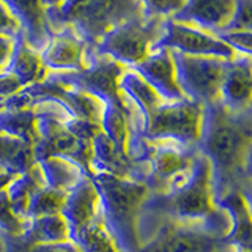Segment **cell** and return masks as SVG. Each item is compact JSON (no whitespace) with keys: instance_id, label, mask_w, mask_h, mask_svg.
I'll return each instance as SVG.
<instances>
[{"instance_id":"obj_1","label":"cell","mask_w":252,"mask_h":252,"mask_svg":"<svg viewBox=\"0 0 252 252\" xmlns=\"http://www.w3.org/2000/svg\"><path fill=\"white\" fill-rule=\"evenodd\" d=\"M252 145V109L228 112L220 102L205 107L199 152L211 167L216 202L244 180L243 165Z\"/></svg>"},{"instance_id":"obj_2","label":"cell","mask_w":252,"mask_h":252,"mask_svg":"<svg viewBox=\"0 0 252 252\" xmlns=\"http://www.w3.org/2000/svg\"><path fill=\"white\" fill-rule=\"evenodd\" d=\"M140 213L181 224H208L227 233L230 227L227 213L216 202L211 167L202 153L197 156L191 178L183 186L167 194L150 192Z\"/></svg>"},{"instance_id":"obj_3","label":"cell","mask_w":252,"mask_h":252,"mask_svg":"<svg viewBox=\"0 0 252 252\" xmlns=\"http://www.w3.org/2000/svg\"><path fill=\"white\" fill-rule=\"evenodd\" d=\"M90 180L98 191L102 219L118 252H137V220L142 205L150 195L148 186L144 181L101 172H94Z\"/></svg>"},{"instance_id":"obj_4","label":"cell","mask_w":252,"mask_h":252,"mask_svg":"<svg viewBox=\"0 0 252 252\" xmlns=\"http://www.w3.org/2000/svg\"><path fill=\"white\" fill-rule=\"evenodd\" d=\"M144 16L147 14L139 0H63L57 8L46 10L52 33L71 27L92 51L112 29Z\"/></svg>"},{"instance_id":"obj_5","label":"cell","mask_w":252,"mask_h":252,"mask_svg":"<svg viewBox=\"0 0 252 252\" xmlns=\"http://www.w3.org/2000/svg\"><path fill=\"white\" fill-rule=\"evenodd\" d=\"M137 252H235L227 232L208 224H181L139 215Z\"/></svg>"},{"instance_id":"obj_6","label":"cell","mask_w":252,"mask_h":252,"mask_svg":"<svg viewBox=\"0 0 252 252\" xmlns=\"http://www.w3.org/2000/svg\"><path fill=\"white\" fill-rule=\"evenodd\" d=\"M199 153V147L144 139L142 162L147 165L145 185L150 192L167 194L183 186L192 175Z\"/></svg>"},{"instance_id":"obj_7","label":"cell","mask_w":252,"mask_h":252,"mask_svg":"<svg viewBox=\"0 0 252 252\" xmlns=\"http://www.w3.org/2000/svg\"><path fill=\"white\" fill-rule=\"evenodd\" d=\"M164 22L165 19L155 16L129 19L104 35L92 52L112 59L125 68H132L153 51L162 36Z\"/></svg>"},{"instance_id":"obj_8","label":"cell","mask_w":252,"mask_h":252,"mask_svg":"<svg viewBox=\"0 0 252 252\" xmlns=\"http://www.w3.org/2000/svg\"><path fill=\"white\" fill-rule=\"evenodd\" d=\"M203 112L205 106L188 98L173 102L164 101L142 125V139L197 147L202 134Z\"/></svg>"},{"instance_id":"obj_9","label":"cell","mask_w":252,"mask_h":252,"mask_svg":"<svg viewBox=\"0 0 252 252\" xmlns=\"http://www.w3.org/2000/svg\"><path fill=\"white\" fill-rule=\"evenodd\" d=\"M177 81L183 94L202 106L219 102L220 82H222L227 60L216 57H195L173 52Z\"/></svg>"},{"instance_id":"obj_10","label":"cell","mask_w":252,"mask_h":252,"mask_svg":"<svg viewBox=\"0 0 252 252\" xmlns=\"http://www.w3.org/2000/svg\"><path fill=\"white\" fill-rule=\"evenodd\" d=\"M156 47H165L173 52L195 57H216L227 62L236 57L235 51H232L218 35L173 19H165L162 36L153 49Z\"/></svg>"},{"instance_id":"obj_11","label":"cell","mask_w":252,"mask_h":252,"mask_svg":"<svg viewBox=\"0 0 252 252\" xmlns=\"http://www.w3.org/2000/svg\"><path fill=\"white\" fill-rule=\"evenodd\" d=\"M90 51L89 44L73 29L63 27L51 35L39 57L47 71L68 73L89 68Z\"/></svg>"},{"instance_id":"obj_12","label":"cell","mask_w":252,"mask_h":252,"mask_svg":"<svg viewBox=\"0 0 252 252\" xmlns=\"http://www.w3.org/2000/svg\"><path fill=\"white\" fill-rule=\"evenodd\" d=\"M129 69L136 71L164 101L173 102L186 99L177 81V69L172 51L165 47H156L147 55V59Z\"/></svg>"},{"instance_id":"obj_13","label":"cell","mask_w":252,"mask_h":252,"mask_svg":"<svg viewBox=\"0 0 252 252\" xmlns=\"http://www.w3.org/2000/svg\"><path fill=\"white\" fill-rule=\"evenodd\" d=\"M219 102L228 112L241 114L252 109V59L238 55L225 63Z\"/></svg>"},{"instance_id":"obj_14","label":"cell","mask_w":252,"mask_h":252,"mask_svg":"<svg viewBox=\"0 0 252 252\" xmlns=\"http://www.w3.org/2000/svg\"><path fill=\"white\" fill-rule=\"evenodd\" d=\"M92 175L94 172L109 173L118 178H129L144 181L147 180V167L134 162L128 153L122 152L104 132L99 131L92 140Z\"/></svg>"},{"instance_id":"obj_15","label":"cell","mask_w":252,"mask_h":252,"mask_svg":"<svg viewBox=\"0 0 252 252\" xmlns=\"http://www.w3.org/2000/svg\"><path fill=\"white\" fill-rule=\"evenodd\" d=\"M236 0H188L173 21L219 35L228 29L235 14Z\"/></svg>"},{"instance_id":"obj_16","label":"cell","mask_w":252,"mask_h":252,"mask_svg":"<svg viewBox=\"0 0 252 252\" xmlns=\"http://www.w3.org/2000/svg\"><path fill=\"white\" fill-rule=\"evenodd\" d=\"M18 19L26 43L36 52H41L52 30L46 19V10L39 0H2Z\"/></svg>"},{"instance_id":"obj_17","label":"cell","mask_w":252,"mask_h":252,"mask_svg":"<svg viewBox=\"0 0 252 252\" xmlns=\"http://www.w3.org/2000/svg\"><path fill=\"white\" fill-rule=\"evenodd\" d=\"M218 205L230 219V227L225 236L228 244H232L236 251L252 252V216L238 189L227 192Z\"/></svg>"},{"instance_id":"obj_18","label":"cell","mask_w":252,"mask_h":252,"mask_svg":"<svg viewBox=\"0 0 252 252\" xmlns=\"http://www.w3.org/2000/svg\"><path fill=\"white\" fill-rule=\"evenodd\" d=\"M101 215V202L93 181L85 177L76 188L68 192L66 203L63 207L62 216L66 219L69 232L82 227L89 220Z\"/></svg>"},{"instance_id":"obj_19","label":"cell","mask_w":252,"mask_h":252,"mask_svg":"<svg viewBox=\"0 0 252 252\" xmlns=\"http://www.w3.org/2000/svg\"><path fill=\"white\" fill-rule=\"evenodd\" d=\"M5 71L18 77L24 89L29 85L44 81V77L49 73V71L46 69V66L43 65L39 52L32 49L26 43V39H24L22 35L14 38L13 54Z\"/></svg>"},{"instance_id":"obj_20","label":"cell","mask_w":252,"mask_h":252,"mask_svg":"<svg viewBox=\"0 0 252 252\" xmlns=\"http://www.w3.org/2000/svg\"><path fill=\"white\" fill-rule=\"evenodd\" d=\"M118 89L125 94V98L134 106V109L137 110L142 125H144L147 118L152 115L153 110L164 102V99L159 94H158L136 71L129 68H126L123 71V74L120 76Z\"/></svg>"},{"instance_id":"obj_21","label":"cell","mask_w":252,"mask_h":252,"mask_svg":"<svg viewBox=\"0 0 252 252\" xmlns=\"http://www.w3.org/2000/svg\"><path fill=\"white\" fill-rule=\"evenodd\" d=\"M47 188L69 192L87 177L85 170L74 161L63 156H47L38 161Z\"/></svg>"},{"instance_id":"obj_22","label":"cell","mask_w":252,"mask_h":252,"mask_svg":"<svg viewBox=\"0 0 252 252\" xmlns=\"http://www.w3.org/2000/svg\"><path fill=\"white\" fill-rule=\"evenodd\" d=\"M36 112L33 106L27 107H2L0 109V134H6L26 144L38 142Z\"/></svg>"},{"instance_id":"obj_23","label":"cell","mask_w":252,"mask_h":252,"mask_svg":"<svg viewBox=\"0 0 252 252\" xmlns=\"http://www.w3.org/2000/svg\"><path fill=\"white\" fill-rule=\"evenodd\" d=\"M46 186L41 169L38 162L30 170L21 173L16 177L10 185L6 186V195L10 200L14 213L22 219H29V207L32 202V197L39 188Z\"/></svg>"},{"instance_id":"obj_24","label":"cell","mask_w":252,"mask_h":252,"mask_svg":"<svg viewBox=\"0 0 252 252\" xmlns=\"http://www.w3.org/2000/svg\"><path fill=\"white\" fill-rule=\"evenodd\" d=\"M36 164L33 145L6 134H0V172L18 177Z\"/></svg>"},{"instance_id":"obj_25","label":"cell","mask_w":252,"mask_h":252,"mask_svg":"<svg viewBox=\"0 0 252 252\" xmlns=\"http://www.w3.org/2000/svg\"><path fill=\"white\" fill-rule=\"evenodd\" d=\"M69 240L74 241L84 252H118L102 219V211L82 227L69 232Z\"/></svg>"},{"instance_id":"obj_26","label":"cell","mask_w":252,"mask_h":252,"mask_svg":"<svg viewBox=\"0 0 252 252\" xmlns=\"http://www.w3.org/2000/svg\"><path fill=\"white\" fill-rule=\"evenodd\" d=\"M68 192L57 191V189L43 186L32 197L29 207V219H36L43 216L62 215L63 207L66 203Z\"/></svg>"},{"instance_id":"obj_27","label":"cell","mask_w":252,"mask_h":252,"mask_svg":"<svg viewBox=\"0 0 252 252\" xmlns=\"http://www.w3.org/2000/svg\"><path fill=\"white\" fill-rule=\"evenodd\" d=\"M30 219H22L14 213L6 191H0V233L3 236H19L27 230Z\"/></svg>"},{"instance_id":"obj_28","label":"cell","mask_w":252,"mask_h":252,"mask_svg":"<svg viewBox=\"0 0 252 252\" xmlns=\"http://www.w3.org/2000/svg\"><path fill=\"white\" fill-rule=\"evenodd\" d=\"M147 16L170 19L183 10L188 0H139Z\"/></svg>"},{"instance_id":"obj_29","label":"cell","mask_w":252,"mask_h":252,"mask_svg":"<svg viewBox=\"0 0 252 252\" xmlns=\"http://www.w3.org/2000/svg\"><path fill=\"white\" fill-rule=\"evenodd\" d=\"M218 36L235 54L252 59V30H224Z\"/></svg>"},{"instance_id":"obj_30","label":"cell","mask_w":252,"mask_h":252,"mask_svg":"<svg viewBox=\"0 0 252 252\" xmlns=\"http://www.w3.org/2000/svg\"><path fill=\"white\" fill-rule=\"evenodd\" d=\"M227 30H252V0H236L235 14Z\"/></svg>"},{"instance_id":"obj_31","label":"cell","mask_w":252,"mask_h":252,"mask_svg":"<svg viewBox=\"0 0 252 252\" xmlns=\"http://www.w3.org/2000/svg\"><path fill=\"white\" fill-rule=\"evenodd\" d=\"M19 35H22V32L18 19L14 18L13 13L8 10V6L0 0V36H8L14 39Z\"/></svg>"},{"instance_id":"obj_32","label":"cell","mask_w":252,"mask_h":252,"mask_svg":"<svg viewBox=\"0 0 252 252\" xmlns=\"http://www.w3.org/2000/svg\"><path fill=\"white\" fill-rule=\"evenodd\" d=\"M22 89L24 87L16 76L8 73V71H2V73H0V102L14 96V94L19 93Z\"/></svg>"},{"instance_id":"obj_33","label":"cell","mask_w":252,"mask_h":252,"mask_svg":"<svg viewBox=\"0 0 252 252\" xmlns=\"http://www.w3.org/2000/svg\"><path fill=\"white\" fill-rule=\"evenodd\" d=\"M27 252H84L74 241H62V243H47V244H36L30 248Z\"/></svg>"},{"instance_id":"obj_34","label":"cell","mask_w":252,"mask_h":252,"mask_svg":"<svg viewBox=\"0 0 252 252\" xmlns=\"http://www.w3.org/2000/svg\"><path fill=\"white\" fill-rule=\"evenodd\" d=\"M14 47V39L8 36H0V73L5 71L8 62L11 59Z\"/></svg>"},{"instance_id":"obj_35","label":"cell","mask_w":252,"mask_h":252,"mask_svg":"<svg viewBox=\"0 0 252 252\" xmlns=\"http://www.w3.org/2000/svg\"><path fill=\"white\" fill-rule=\"evenodd\" d=\"M236 189H238V192L241 194V197L244 199V202H246L248 208H249V213H251V216H252V181H249V180H243Z\"/></svg>"},{"instance_id":"obj_36","label":"cell","mask_w":252,"mask_h":252,"mask_svg":"<svg viewBox=\"0 0 252 252\" xmlns=\"http://www.w3.org/2000/svg\"><path fill=\"white\" fill-rule=\"evenodd\" d=\"M243 173H244V180L252 181V145L249 147L248 153H246V158H244Z\"/></svg>"},{"instance_id":"obj_37","label":"cell","mask_w":252,"mask_h":252,"mask_svg":"<svg viewBox=\"0 0 252 252\" xmlns=\"http://www.w3.org/2000/svg\"><path fill=\"white\" fill-rule=\"evenodd\" d=\"M14 178H16L14 175H8V173L0 172V191H2V189H6V186L10 185Z\"/></svg>"},{"instance_id":"obj_38","label":"cell","mask_w":252,"mask_h":252,"mask_svg":"<svg viewBox=\"0 0 252 252\" xmlns=\"http://www.w3.org/2000/svg\"><path fill=\"white\" fill-rule=\"evenodd\" d=\"M43 5L44 10H52V8H57L59 5L63 3V0H39Z\"/></svg>"},{"instance_id":"obj_39","label":"cell","mask_w":252,"mask_h":252,"mask_svg":"<svg viewBox=\"0 0 252 252\" xmlns=\"http://www.w3.org/2000/svg\"><path fill=\"white\" fill-rule=\"evenodd\" d=\"M0 252H3V240L0 241Z\"/></svg>"},{"instance_id":"obj_40","label":"cell","mask_w":252,"mask_h":252,"mask_svg":"<svg viewBox=\"0 0 252 252\" xmlns=\"http://www.w3.org/2000/svg\"><path fill=\"white\" fill-rule=\"evenodd\" d=\"M2 240H3V235H2V233H0V241H2Z\"/></svg>"},{"instance_id":"obj_41","label":"cell","mask_w":252,"mask_h":252,"mask_svg":"<svg viewBox=\"0 0 252 252\" xmlns=\"http://www.w3.org/2000/svg\"><path fill=\"white\" fill-rule=\"evenodd\" d=\"M235 252H246V251H235Z\"/></svg>"},{"instance_id":"obj_42","label":"cell","mask_w":252,"mask_h":252,"mask_svg":"<svg viewBox=\"0 0 252 252\" xmlns=\"http://www.w3.org/2000/svg\"><path fill=\"white\" fill-rule=\"evenodd\" d=\"M2 104H3V102H0V109H2Z\"/></svg>"}]
</instances>
